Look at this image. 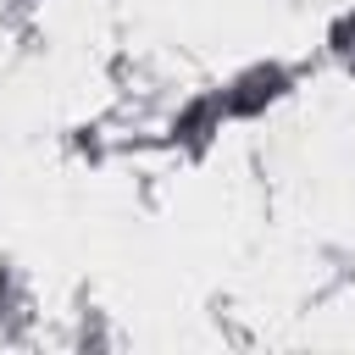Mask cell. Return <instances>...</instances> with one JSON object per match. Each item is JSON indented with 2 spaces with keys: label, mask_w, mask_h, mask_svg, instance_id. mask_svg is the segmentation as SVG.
<instances>
[]
</instances>
